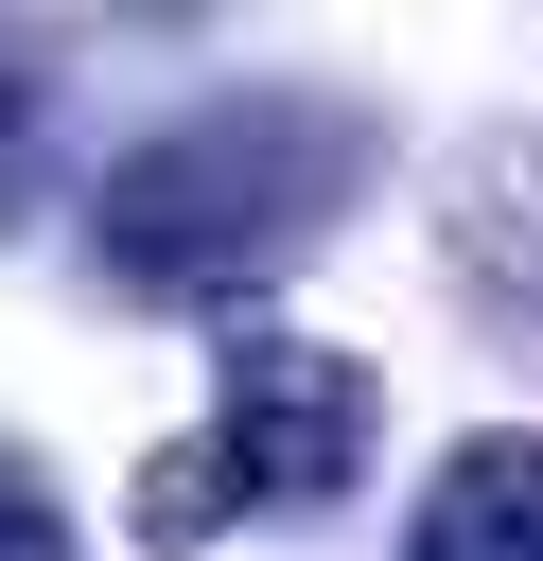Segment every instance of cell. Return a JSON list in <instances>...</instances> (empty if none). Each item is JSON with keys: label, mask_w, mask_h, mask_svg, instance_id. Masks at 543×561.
Returning <instances> with one entry per match:
<instances>
[{"label": "cell", "mask_w": 543, "mask_h": 561, "mask_svg": "<svg viewBox=\"0 0 543 561\" xmlns=\"http://www.w3.org/2000/svg\"><path fill=\"white\" fill-rule=\"evenodd\" d=\"M368 193H385V123L350 88H228L88 193V280L140 316H210V298H263L280 263H315Z\"/></svg>", "instance_id": "1"}, {"label": "cell", "mask_w": 543, "mask_h": 561, "mask_svg": "<svg viewBox=\"0 0 543 561\" xmlns=\"http://www.w3.org/2000/svg\"><path fill=\"white\" fill-rule=\"evenodd\" d=\"M368 421H385V403H368L350 351H315V333H245L228 386H210V421L140 456V543H228V526H298V508H333V491L368 473Z\"/></svg>", "instance_id": "2"}, {"label": "cell", "mask_w": 543, "mask_h": 561, "mask_svg": "<svg viewBox=\"0 0 543 561\" xmlns=\"http://www.w3.org/2000/svg\"><path fill=\"white\" fill-rule=\"evenodd\" d=\"M403 561H543V438H525V421L455 438V456L420 473V526H403Z\"/></svg>", "instance_id": "3"}, {"label": "cell", "mask_w": 543, "mask_h": 561, "mask_svg": "<svg viewBox=\"0 0 543 561\" xmlns=\"http://www.w3.org/2000/svg\"><path fill=\"white\" fill-rule=\"evenodd\" d=\"M0 561H70V508L35 491V456H0Z\"/></svg>", "instance_id": "4"}]
</instances>
